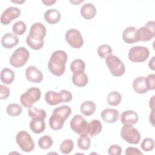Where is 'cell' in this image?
I'll use <instances>...</instances> for the list:
<instances>
[{
  "instance_id": "45",
  "label": "cell",
  "mask_w": 155,
  "mask_h": 155,
  "mask_svg": "<svg viewBox=\"0 0 155 155\" xmlns=\"http://www.w3.org/2000/svg\"><path fill=\"white\" fill-rule=\"evenodd\" d=\"M154 96H153L150 100V107H151V110L154 109Z\"/></svg>"
},
{
  "instance_id": "34",
  "label": "cell",
  "mask_w": 155,
  "mask_h": 155,
  "mask_svg": "<svg viewBox=\"0 0 155 155\" xmlns=\"http://www.w3.org/2000/svg\"><path fill=\"white\" fill-rule=\"evenodd\" d=\"M74 148V143L71 139H65L62 142L59 149L62 153L64 154H69Z\"/></svg>"
},
{
  "instance_id": "3",
  "label": "cell",
  "mask_w": 155,
  "mask_h": 155,
  "mask_svg": "<svg viewBox=\"0 0 155 155\" xmlns=\"http://www.w3.org/2000/svg\"><path fill=\"white\" fill-rule=\"evenodd\" d=\"M71 113V108L65 105L54 108L49 119V125L51 129L55 131L61 130Z\"/></svg>"
},
{
  "instance_id": "7",
  "label": "cell",
  "mask_w": 155,
  "mask_h": 155,
  "mask_svg": "<svg viewBox=\"0 0 155 155\" xmlns=\"http://www.w3.org/2000/svg\"><path fill=\"white\" fill-rule=\"evenodd\" d=\"M121 137L129 143L138 144L141 136L139 131L132 125L125 124L120 130Z\"/></svg>"
},
{
  "instance_id": "22",
  "label": "cell",
  "mask_w": 155,
  "mask_h": 155,
  "mask_svg": "<svg viewBox=\"0 0 155 155\" xmlns=\"http://www.w3.org/2000/svg\"><path fill=\"white\" fill-rule=\"evenodd\" d=\"M72 82L74 85L78 87H83L87 85L88 82V78L85 73H74L71 78Z\"/></svg>"
},
{
  "instance_id": "46",
  "label": "cell",
  "mask_w": 155,
  "mask_h": 155,
  "mask_svg": "<svg viewBox=\"0 0 155 155\" xmlns=\"http://www.w3.org/2000/svg\"><path fill=\"white\" fill-rule=\"evenodd\" d=\"M12 2H15V3H19V4H22L23 2H25V1H12Z\"/></svg>"
},
{
  "instance_id": "23",
  "label": "cell",
  "mask_w": 155,
  "mask_h": 155,
  "mask_svg": "<svg viewBox=\"0 0 155 155\" xmlns=\"http://www.w3.org/2000/svg\"><path fill=\"white\" fill-rule=\"evenodd\" d=\"M133 88L135 92L139 94L146 93L148 90L147 87L145 77L139 76L136 78L133 82Z\"/></svg>"
},
{
  "instance_id": "32",
  "label": "cell",
  "mask_w": 155,
  "mask_h": 155,
  "mask_svg": "<svg viewBox=\"0 0 155 155\" xmlns=\"http://www.w3.org/2000/svg\"><path fill=\"white\" fill-rule=\"evenodd\" d=\"M6 111L8 115L13 117H16L20 115L22 111V108L18 104H10L7 105Z\"/></svg>"
},
{
  "instance_id": "5",
  "label": "cell",
  "mask_w": 155,
  "mask_h": 155,
  "mask_svg": "<svg viewBox=\"0 0 155 155\" xmlns=\"http://www.w3.org/2000/svg\"><path fill=\"white\" fill-rule=\"evenodd\" d=\"M41 97V91L37 87H30L20 96V102L25 108H30Z\"/></svg>"
},
{
  "instance_id": "13",
  "label": "cell",
  "mask_w": 155,
  "mask_h": 155,
  "mask_svg": "<svg viewBox=\"0 0 155 155\" xmlns=\"http://www.w3.org/2000/svg\"><path fill=\"white\" fill-rule=\"evenodd\" d=\"M21 10L16 7H9L3 11L1 15V22L3 25H8L12 21L21 15Z\"/></svg>"
},
{
  "instance_id": "17",
  "label": "cell",
  "mask_w": 155,
  "mask_h": 155,
  "mask_svg": "<svg viewBox=\"0 0 155 155\" xmlns=\"http://www.w3.org/2000/svg\"><path fill=\"white\" fill-rule=\"evenodd\" d=\"M139 119L137 113L133 110H127L122 113L120 116V122L123 125L136 124Z\"/></svg>"
},
{
  "instance_id": "36",
  "label": "cell",
  "mask_w": 155,
  "mask_h": 155,
  "mask_svg": "<svg viewBox=\"0 0 155 155\" xmlns=\"http://www.w3.org/2000/svg\"><path fill=\"white\" fill-rule=\"evenodd\" d=\"M26 24L22 21H18L14 23L12 27V31L15 35H22L26 31Z\"/></svg>"
},
{
  "instance_id": "39",
  "label": "cell",
  "mask_w": 155,
  "mask_h": 155,
  "mask_svg": "<svg viewBox=\"0 0 155 155\" xmlns=\"http://www.w3.org/2000/svg\"><path fill=\"white\" fill-rule=\"evenodd\" d=\"M108 153L110 155H119L122 153V148L118 145H112L109 147Z\"/></svg>"
},
{
  "instance_id": "6",
  "label": "cell",
  "mask_w": 155,
  "mask_h": 155,
  "mask_svg": "<svg viewBox=\"0 0 155 155\" xmlns=\"http://www.w3.org/2000/svg\"><path fill=\"white\" fill-rule=\"evenodd\" d=\"M30 57V53L25 47H21L15 50L9 59L10 64L15 68L23 67Z\"/></svg>"
},
{
  "instance_id": "30",
  "label": "cell",
  "mask_w": 155,
  "mask_h": 155,
  "mask_svg": "<svg viewBox=\"0 0 155 155\" xmlns=\"http://www.w3.org/2000/svg\"><path fill=\"white\" fill-rule=\"evenodd\" d=\"M85 68V64L84 61L81 59H76L73 61L70 65L71 71L74 73L84 72Z\"/></svg>"
},
{
  "instance_id": "27",
  "label": "cell",
  "mask_w": 155,
  "mask_h": 155,
  "mask_svg": "<svg viewBox=\"0 0 155 155\" xmlns=\"http://www.w3.org/2000/svg\"><path fill=\"white\" fill-rule=\"evenodd\" d=\"M80 110L81 112L83 114L89 116L94 113L96 110V105L91 101H86L81 104Z\"/></svg>"
},
{
  "instance_id": "12",
  "label": "cell",
  "mask_w": 155,
  "mask_h": 155,
  "mask_svg": "<svg viewBox=\"0 0 155 155\" xmlns=\"http://www.w3.org/2000/svg\"><path fill=\"white\" fill-rule=\"evenodd\" d=\"M67 42L74 48H79L84 44V39L81 32L75 28L68 30L65 35Z\"/></svg>"
},
{
  "instance_id": "28",
  "label": "cell",
  "mask_w": 155,
  "mask_h": 155,
  "mask_svg": "<svg viewBox=\"0 0 155 155\" xmlns=\"http://www.w3.org/2000/svg\"><path fill=\"white\" fill-rule=\"evenodd\" d=\"M28 114L31 119H44L46 117L47 114L44 110L38 109L35 107H31L28 108Z\"/></svg>"
},
{
  "instance_id": "4",
  "label": "cell",
  "mask_w": 155,
  "mask_h": 155,
  "mask_svg": "<svg viewBox=\"0 0 155 155\" xmlns=\"http://www.w3.org/2000/svg\"><path fill=\"white\" fill-rule=\"evenodd\" d=\"M105 63L113 76L119 77L125 73V65L117 56L110 54L105 58Z\"/></svg>"
},
{
  "instance_id": "20",
  "label": "cell",
  "mask_w": 155,
  "mask_h": 155,
  "mask_svg": "<svg viewBox=\"0 0 155 155\" xmlns=\"http://www.w3.org/2000/svg\"><path fill=\"white\" fill-rule=\"evenodd\" d=\"M96 14L95 6L91 3H85L81 8V15L85 19H93Z\"/></svg>"
},
{
  "instance_id": "33",
  "label": "cell",
  "mask_w": 155,
  "mask_h": 155,
  "mask_svg": "<svg viewBox=\"0 0 155 155\" xmlns=\"http://www.w3.org/2000/svg\"><path fill=\"white\" fill-rule=\"evenodd\" d=\"M53 143V139L48 135H45L41 137L38 141V146L43 150L50 148Z\"/></svg>"
},
{
  "instance_id": "18",
  "label": "cell",
  "mask_w": 155,
  "mask_h": 155,
  "mask_svg": "<svg viewBox=\"0 0 155 155\" xmlns=\"http://www.w3.org/2000/svg\"><path fill=\"white\" fill-rule=\"evenodd\" d=\"M1 43V45L5 48H12L18 45L19 43V38L15 34L12 33H7L2 36Z\"/></svg>"
},
{
  "instance_id": "11",
  "label": "cell",
  "mask_w": 155,
  "mask_h": 155,
  "mask_svg": "<svg viewBox=\"0 0 155 155\" xmlns=\"http://www.w3.org/2000/svg\"><path fill=\"white\" fill-rule=\"evenodd\" d=\"M70 127L71 130L80 135H88V123L84 117L80 114H75L71 119Z\"/></svg>"
},
{
  "instance_id": "1",
  "label": "cell",
  "mask_w": 155,
  "mask_h": 155,
  "mask_svg": "<svg viewBox=\"0 0 155 155\" xmlns=\"http://www.w3.org/2000/svg\"><path fill=\"white\" fill-rule=\"evenodd\" d=\"M46 32V28L42 23L36 22L32 24L26 38L27 44L33 50H40L44 46V38Z\"/></svg>"
},
{
  "instance_id": "16",
  "label": "cell",
  "mask_w": 155,
  "mask_h": 155,
  "mask_svg": "<svg viewBox=\"0 0 155 155\" xmlns=\"http://www.w3.org/2000/svg\"><path fill=\"white\" fill-rule=\"evenodd\" d=\"M101 117L107 123H114L118 120L119 111L114 108H105L101 113Z\"/></svg>"
},
{
  "instance_id": "15",
  "label": "cell",
  "mask_w": 155,
  "mask_h": 155,
  "mask_svg": "<svg viewBox=\"0 0 155 155\" xmlns=\"http://www.w3.org/2000/svg\"><path fill=\"white\" fill-rule=\"evenodd\" d=\"M45 100L48 104L52 106L64 102L61 90L59 93L54 91H48L45 94Z\"/></svg>"
},
{
  "instance_id": "9",
  "label": "cell",
  "mask_w": 155,
  "mask_h": 155,
  "mask_svg": "<svg viewBox=\"0 0 155 155\" xmlns=\"http://www.w3.org/2000/svg\"><path fill=\"white\" fill-rule=\"evenodd\" d=\"M155 22L148 21L143 27L137 29V39L138 41L147 42L155 36Z\"/></svg>"
},
{
  "instance_id": "42",
  "label": "cell",
  "mask_w": 155,
  "mask_h": 155,
  "mask_svg": "<svg viewBox=\"0 0 155 155\" xmlns=\"http://www.w3.org/2000/svg\"><path fill=\"white\" fill-rule=\"evenodd\" d=\"M154 59H155V57L153 56L151 58V59L150 60V61L148 62V67L152 70H155V68H154Z\"/></svg>"
},
{
  "instance_id": "14",
  "label": "cell",
  "mask_w": 155,
  "mask_h": 155,
  "mask_svg": "<svg viewBox=\"0 0 155 155\" xmlns=\"http://www.w3.org/2000/svg\"><path fill=\"white\" fill-rule=\"evenodd\" d=\"M25 75L27 79L33 83H40L43 79V74L42 71L33 65L27 68Z\"/></svg>"
},
{
  "instance_id": "37",
  "label": "cell",
  "mask_w": 155,
  "mask_h": 155,
  "mask_svg": "<svg viewBox=\"0 0 155 155\" xmlns=\"http://www.w3.org/2000/svg\"><path fill=\"white\" fill-rule=\"evenodd\" d=\"M140 147L145 151H150L154 148V141L150 137L145 138L140 144Z\"/></svg>"
},
{
  "instance_id": "35",
  "label": "cell",
  "mask_w": 155,
  "mask_h": 155,
  "mask_svg": "<svg viewBox=\"0 0 155 155\" xmlns=\"http://www.w3.org/2000/svg\"><path fill=\"white\" fill-rule=\"evenodd\" d=\"M97 54L102 59H105L112 53L111 47L107 44L101 45L97 48Z\"/></svg>"
},
{
  "instance_id": "29",
  "label": "cell",
  "mask_w": 155,
  "mask_h": 155,
  "mask_svg": "<svg viewBox=\"0 0 155 155\" xmlns=\"http://www.w3.org/2000/svg\"><path fill=\"white\" fill-rule=\"evenodd\" d=\"M122 101L121 94L117 91L110 92L107 97V102L111 106H117Z\"/></svg>"
},
{
  "instance_id": "41",
  "label": "cell",
  "mask_w": 155,
  "mask_h": 155,
  "mask_svg": "<svg viewBox=\"0 0 155 155\" xmlns=\"http://www.w3.org/2000/svg\"><path fill=\"white\" fill-rule=\"evenodd\" d=\"M125 154L126 155H142L143 153L137 148L136 147H128L125 151Z\"/></svg>"
},
{
  "instance_id": "8",
  "label": "cell",
  "mask_w": 155,
  "mask_h": 155,
  "mask_svg": "<svg viewBox=\"0 0 155 155\" xmlns=\"http://www.w3.org/2000/svg\"><path fill=\"white\" fill-rule=\"evenodd\" d=\"M16 140L19 148L24 152H31L35 148V143L31 136L25 131L18 132L16 136Z\"/></svg>"
},
{
  "instance_id": "40",
  "label": "cell",
  "mask_w": 155,
  "mask_h": 155,
  "mask_svg": "<svg viewBox=\"0 0 155 155\" xmlns=\"http://www.w3.org/2000/svg\"><path fill=\"white\" fill-rule=\"evenodd\" d=\"M0 93H1V99H5L10 95V90L9 88L4 85H0Z\"/></svg>"
},
{
  "instance_id": "44",
  "label": "cell",
  "mask_w": 155,
  "mask_h": 155,
  "mask_svg": "<svg viewBox=\"0 0 155 155\" xmlns=\"http://www.w3.org/2000/svg\"><path fill=\"white\" fill-rule=\"evenodd\" d=\"M42 2L44 3L45 5H53V4H54L55 2H56V0H50V1H48V0H46V1H42Z\"/></svg>"
},
{
  "instance_id": "26",
  "label": "cell",
  "mask_w": 155,
  "mask_h": 155,
  "mask_svg": "<svg viewBox=\"0 0 155 155\" xmlns=\"http://www.w3.org/2000/svg\"><path fill=\"white\" fill-rule=\"evenodd\" d=\"M15 73L8 68H4L1 72V81L5 84H11L15 79Z\"/></svg>"
},
{
  "instance_id": "43",
  "label": "cell",
  "mask_w": 155,
  "mask_h": 155,
  "mask_svg": "<svg viewBox=\"0 0 155 155\" xmlns=\"http://www.w3.org/2000/svg\"><path fill=\"white\" fill-rule=\"evenodd\" d=\"M154 109L151 110V113H150V122L151 123V124L152 125L153 127H154Z\"/></svg>"
},
{
  "instance_id": "21",
  "label": "cell",
  "mask_w": 155,
  "mask_h": 155,
  "mask_svg": "<svg viewBox=\"0 0 155 155\" xmlns=\"http://www.w3.org/2000/svg\"><path fill=\"white\" fill-rule=\"evenodd\" d=\"M44 17L46 22L48 24H55L60 21L61 13L58 10L55 8H51L47 10L45 12Z\"/></svg>"
},
{
  "instance_id": "25",
  "label": "cell",
  "mask_w": 155,
  "mask_h": 155,
  "mask_svg": "<svg viewBox=\"0 0 155 155\" xmlns=\"http://www.w3.org/2000/svg\"><path fill=\"white\" fill-rule=\"evenodd\" d=\"M102 129L101 122L97 119H93L88 123L87 131L91 137H93L99 134Z\"/></svg>"
},
{
  "instance_id": "19",
  "label": "cell",
  "mask_w": 155,
  "mask_h": 155,
  "mask_svg": "<svg viewBox=\"0 0 155 155\" xmlns=\"http://www.w3.org/2000/svg\"><path fill=\"white\" fill-rule=\"evenodd\" d=\"M137 29L133 26H130L126 28L122 33V39L125 42L128 44H131L138 42L136 34Z\"/></svg>"
},
{
  "instance_id": "2",
  "label": "cell",
  "mask_w": 155,
  "mask_h": 155,
  "mask_svg": "<svg viewBox=\"0 0 155 155\" xmlns=\"http://www.w3.org/2000/svg\"><path fill=\"white\" fill-rule=\"evenodd\" d=\"M68 55L65 51L56 50L54 51L48 61V68L56 76H62L65 71V64Z\"/></svg>"
},
{
  "instance_id": "38",
  "label": "cell",
  "mask_w": 155,
  "mask_h": 155,
  "mask_svg": "<svg viewBox=\"0 0 155 155\" xmlns=\"http://www.w3.org/2000/svg\"><path fill=\"white\" fill-rule=\"evenodd\" d=\"M145 81L148 90L155 89V74L154 73L150 74L147 77H145Z\"/></svg>"
},
{
  "instance_id": "31",
  "label": "cell",
  "mask_w": 155,
  "mask_h": 155,
  "mask_svg": "<svg viewBox=\"0 0 155 155\" xmlns=\"http://www.w3.org/2000/svg\"><path fill=\"white\" fill-rule=\"evenodd\" d=\"M77 145L81 150H87L90 148L91 145L90 138L86 134L80 135L77 141Z\"/></svg>"
},
{
  "instance_id": "24",
  "label": "cell",
  "mask_w": 155,
  "mask_h": 155,
  "mask_svg": "<svg viewBox=\"0 0 155 155\" xmlns=\"http://www.w3.org/2000/svg\"><path fill=\"white\" fill-rule=\"evenodd\" d=\"M29 126L30 130L35 134H40L45 129V123L42 119H32Z\"/></svg>"
},
{
  "instance_id": "10",
  "label": "cell",
  "mask_w": 155,
  "mask_h": 155,
  "mask_svg": "<svg viewBox=\"0 0 155 155\" xmlns=\"http://www.w3.org/2000/svg\"><path fill=\"white\" fill-rule=\"evenodd\" d=\"M150 55L148 48L143 46H134L128 51V58L133 62H143L147 61Z\"/></svg>"
}]
</instances>
